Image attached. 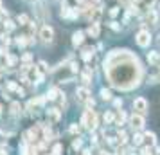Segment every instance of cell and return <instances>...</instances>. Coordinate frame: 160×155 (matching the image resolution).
Returning a JSON list of instances; mask_svg holds the SVG:
<instances>
[{"mask_svg":"<svg viewBox=\"0 0 160 155\" xmlns=\"http://www.w3.org/2000/svg\"><path fill=\"white\" fill-rule=\"evenodd\" d=\"M23 139H25V142H38L40 139H43V137H42V125L32 126L31 130H27L25 135H23Z\"/></svg>","mask_w":160,"mask_h":155,"instance_id":"277c9868","label":"cell"},{"mask_svg":"<svg viewBox=\"0 0 160 155\" xmlns=\"http://www.w3.org/2000/svg\"><path fill=\"white\" fill-rule=\"evenodd\" d=\"M131 139H133V144H135V146H140V144L144 142V135H142V133H135Z\"/></svg>","mask_w":160,"mask_h":155,"instance_id":"d6986e66","label":"cell"},{"mask_svg":"<svg viewBox=\"0 0 160 155\" xmlns=\"http://www.w3.org/2000/svg\"><path fill=\"white\" fill-rule=\"evenodd\" d=\"M45 72H47V65H45L43 61H40V63H38V74H40V76H43Z\"/></svg>","mask_w":160,"mask_h":155,"instance_id":"d4e9b609","label":"cell"},{"mask_svg":"<svg viewBox=\"0 0 160 155\" xmlns=\"http://www.w3.org/2000/svg\"><path fill=\"white\" fill-rule=\"evenodd\" d=\"M47 119H49L51 125H56L59 119H61V112H59L58 108H49V110H47Z\"/></svg>","mask_w":160,"mask_h":155,"instance_id":"30bf717a","label":"cell"},{"mask_svg":"<svg viewBox=\"0 0 160 155\" xmlns=\"http://www.w3.org/2000/svg\"><path fill=\"white\" fill-rule=\"evenodd\" d=\"M83 38H85V33H81V31L74 33V34H72V44H74V47H78V45L83 44Z\"/></svg>","mask_w":160,"mask_h":155,"instance_id":"9a60e30c","label":"cell"},{"mask_svg":"<svg viewBox=\"0 0 160 155\" xmlns=\"http://www.w3.org/2000/svg\"><path fill=\"white\" fill-rule=\"evenodd\" d=\"M81 146H83L81 139H79V137H76V139H74V142H72V148H74V150H79Z\"/></svg>","mask_w":160,"mask_h":155,"instance_id":"f1b7e54d","label":"cell"},{"mask_svg":"<svg viewBox=\"0 0 160 155\" xmlns=\"http://www.w3.org/2000/svg\"><path fill=\"white\" fill-rule=\"evenodd\" d=\"M113 119H115L117 125H124V123H126V119H128V116H126V112L119 110V112L115 114V117H113Z\"/></svg>","mask_w":160,"mask_h":155,"instance_id":"2e32d148","label":"cell"},{"mask_svg":"<svg viewBox=\"0 0 160 155\" xmlns=\"http://www.w3.org/2000/svg\"><path fill=\"white\" fill-rule=\"evenodd\" d=\"M81 125L85 126L87 130H90V132H95V128H97V125H99V119H97V114H95L94 110H85L83 112V117H81Z\"/></svg>","mask_w":160,"mask_h":155,"instance_id":"3957f363","label":"cell"},{"mask_svg":"<svg viewBox=\"0 0 160 155\" xmlns=\"http://www.w3.org/2000/svg\"><path fill=\"white\" fill-rule=\"evenodd\" d=\"M81 58L85 59V61H90V59L94 58V47H85L83 52H81Z\"/></svg>","mask_w":160,"mask_h":155,"instance_id":"5bb4252c","label":"cell"},{"mask_svg":"<svg viewBox=\"0 0 160 155\" xmlns=\"http://www.w3.org/2000/svg\"><path fill=\"white\" fill-rule=\"evenodd\" d=\"M104 123H106V125H110V123H112V121H113V114H112V112H106V114H104Z\"/></svg>","mask_w":160,"mask_h":155,"instance_id":"83f0119b","label":"cell"},{"mask_svg":"<svg viewBox=\"0 0 160 155\" xmlns=\"http://www.w3.org/2000/svg\"><path fill=\"white\" fill-rule=\"evenodd\" d=\"M81 80L88 85V83L92 81V70H90V69H88V70H85V72L81 74Z\"/></svg>","mask_w":160,"mask_h":155,"instance_id":"ffe728a7","label":"cell"},{"mask_svg":"<svg viewBox=\"0 0 160 155\" xmlns=\"http://www.w3.org/2000/svg\"><path fill=\"white\" fill-rule=\"evenodd\" d=\"M142 135H144V141L148 142V146H151V148H153L155 144H157V135H155L153 132H144Z\"/></svg>","mask_w":160,"mask_h":155,"instance_id":"7c38bea8","label":"cell"},{"mask_svg":"<svg viewBox=\"0 0 160 155\" xmlns=\"http://www.w3.org/2000/svg\"><path fill=\"white\" fill-rule=\"evenodd\" d=\"M130 125H131V128H133V130H142V128H144V125H146L142 114H137V112H135V114L130 117Z\"/></svg>","mask_w":160,"mask_h":155,"instance_id":"5b68a950","label":"cell"},{"mask_svg":"<svg viewBox=\"0 0 160 155\" xmlns=\"http://www.w3.org/2000/svg\"><path fill=\"white\" fill-rule=\"evenodd\" d=\"M148 61H149L151 65H158L160 63V52H157V51L148 52Z\"/></svg>","mask_w":160,"mask_h":155,"instance_id":"4fadbf2b","label":"cell"},{"mask_svg":"<svg viewBox=\"0 0 160 155\" xmlns=\"http://www.w3.org/2000/svg\"><path fill=\"white\" fill-rule=\"evenodd\" d=\"M99 23H90V27H88V34H90V36L92 38H97L99 36Z\"/></svg>","mask_w":160,"mask_h":155,"instance_id":"e0dca14e","label":"cell"},{"mask_svg":"<svg viewBox=\"0 0 160 155\" xmlns=\"http://www.w3.org/2000/svg\"><path fill=\"white\" fill-rule=\"evenodd\" d=\"M158 74H160V63H158Z\"/></svg>","mask_w":160,"mask_h":155,"instance_id":"f35d334b","label":"cell"},{"mask_svg":"<svg viewBox=\"0 0 160 155\" xmlns=\"http://www.w3.org/2000/svg\"><path fill=\"white\" fill-rule=\"evenodd\" d=\"M0 155H8V152L6 150H0Z\"/></svg>","mask_w":160,"mask_h":155,"instance_id":"d590c367","label":"cell"},{"mask_svg":"<svg viewBox=\"0 0 160 155\" xmlns=\"http://www.w3.org/2000/svg\"><path fill=\"white\" fill-rule=\"evenodd\" d=\"M40 38H42V42H43V44H51L52 38H54V31H52V27L43 25V27L40 29Z\"/></svg>","mask_w":160,"mask_h":155,"instance_id":"52a82bcc","label":"cell"},{"mask_svg":"<svg viewBox=\"0 0 160 155\" xmlns=\"http://www.w3.org/2000/svg\"><path fill=\"white\" fill-rule=\"evenodd\" d=\"M104 76L113 89L131 90L140 85L144 76L142 65L130 51H112L104 59Z\"/></svg>","mask_w":160,"mask_h":155,"instance_id":"6da1fadb","label":"cell"},{"mask_svg":"<svg viewBox=\"0 0 160 155\" xmlns=\"http://www.w3.org/2000/svg\"><path fill=\"white\" fill-rule=\"evenodd\" d=\"M11 114H13V116H18V114H22L20 103H11Z\"/></svg>","mask_w":160,"mask_h":155,"instance_id":"44dd1931","label":"cell"},{"mask_svg":"<svg viewBox=\"0 0 160 155\" xmlns=\"http://www.w3.org/2000/svg\"><path fill=\"white\" fill-rule=\"evenodd\" d=\"M0 9H2V0H0Z\"/></svg>","mask_w":160,"mask_h":155,"instance_id":"74e56055","label":"cell"},{"mask_svg":"<svg viewBox=\"0 0 160 155\" xmlns=\"http://www.w3.org/2000/svg\"><path fill=\"white\" fill-rule=\"evenodd\" d=\"M83 155H92V152L90 150H83Z\"/></svg>","mask_w":160,"mask_h":155,"instance_id":"e575fe53","label":"cell"},{"mask_svg":"<svg viewBox=\"0 0 160 155\" xmlns=\"http://www.w3.org/2000/svg\"><path fill=\"white\" fill-rule=\"evenodd\" d=\"M157 155H160V146H158V148H157Z\"/></svg>","mask_w":160,"mask_h":155,"instance_id":"8d00e7d4","label":"cell"},{"mask_svg":"<svg viewBox=\"0 0 160 155\" xmlns=\"http://www.w3.org/2000/svg\"><path fill=\"white\" fill-rule=\"evenodd\" d=\"M101 97L104 99V101H110V99H112V92H110V90H106V89H102L101 90Z\"/></svg>","mask_w":160,"mask_h":155,"instance_id":"603a6c76","label":"cell"},{"mask_svg":"<svg viewBox=\"0 0 160 155\" xmlns=\"http://www.w3.org/2000/svg\"><path fill=\"white\" fill-rule=\"evenodd\" d=\"M140 155H155V153H153V148L151 146H144L142 150H140Z\"/></svg>","mask_w":160,"mask_h":155,"instance_id":"484cf974","label":"cell"},{"mask_svg":"<svg viewBox=\"0 0 160 155\" xmlns=\"http://www.w3.org/2000/svg\"><path fill=\"white\" fill-rule=\"evenodd\" d=\"M137 44L140 45V47H148V45L151 44V34H149V31H138L137 33Z\"/></svg>","mask_w":160,"mask_h":155,"instance_id":"8992f818","label":"cell"},{"mask_svg":"<svg viewBox=\"0 0 160 155\" xmlns=\"http://www.w3.org/2000/svg\"><path fill=\"white\" fill-rule=\"evenodd\" d=\"M117 13H119V8H112V11H110V15H112V16H115Z\"/></svg>","mask_w":160,"mask_h":155,"instance_id":"d6a6232c","label":"cell"},{"mask_svg":"<svg viewBox=\"0 0 160 155\" xmlns=\"http://www.w3.org/2000/svg\"><path fill=\"white\" fill-rule=\"evenodd\" d=\"M68 132L72 133V135H79V132H81V126L74 123V125H70V128H68Z\"/></svg>","mask_w":160,"mask_h":155,"instance_id":"7402d4cb","label":"cell"},{"mask_svg":"<svg viewBox=\"0 0 160 155\" xmlns=\"http://www.w3.org/2000/svg\"><path fill=\"white\" fill-rule=\"evenodd\" d=\"M90 92H88V89H85V87H79V89L76 90V99H78V103H87L88 99H90Z\"/></svg>","mask_w":160,"mask_h":155,"instance_id":"9c48e42d","label":"cell"},{"mask_svg":"<svg viewBox=\"0 0 160 155\" xmlns=\"http://www.w3.org/2000/svg\"><path fill=\"white\" fill-rule=\"evenodd\" d=\"M76 63H65V65H59L54 69V80L56 81H61V83H68L72 81L74 78H76V74H78V69H76Z\"/></svg>","mask_w":160,"mask_h":155,"instance_id":"7a4b0ae2","label":"cell"},{"mask_svg":"<svg viewBox=\"0 0 160 155\" xmlns=\"http://www.w3.org/2000/svg\"><path fill=\"white\" fill-rule=\"evenodd\" d=\"M106 141H108V144H110V146H113V148L119 146V139H117V137H108Z\"/></svg>","mask_w":160,"mask_h":155,"instance_id":"4316f807","label":"cell"},{"mask_svg":"<svg viewBox=\"0 0 160 155\" xmlns=\"http://www.w3.org/2000/svg\"><path fill=\"white\" fill-rule=\"evenodd\" d=\"M18 22H22V25H27L29 20H27V16H25V15H20V16H18Z\"/></svg>","mask_w":160,"mask_h":155,"instance_id":"f546056e","label":"cell"},{"mask_svg":"<svg viewBox=\"0 0 160 155\" xmlns=\"http://www.w3.org/2000/svg\"><path fill=\"white\" fill-rule=\"evenodd\" d=\"M61 152H63V146H61V144H54L51 155H61Z\"/></svg>","mask_w":160,"mask_h":155,"instance_id":"cb8c5ba5","label":"cell"},{"mask_svg":"<svg viewBox=\"0 0 160 155\" xmlns=\"http://www.w3.org/2000/svg\"><path fill=\"white\" fill-rule=\"evenodd\" d=\"M22 61H23V63H29V61H31V54H25V56L22 58Z\"/></svg>","mask_w":160,"mask_h":155,"instance_id":"1f68e13d","label":"cell"},{"mask_svg":"<svg viewBox=\"0 0 160 155\" xmlns=\"http://www.w3.org/2000/svg\"><path fill=\"white\" fill-rule=\"evenodd\" d=\"M133 110L137 112V114H146L148 112V101H146L144 97H137L133 101Z\"/></svg>","mask_w":160,"mask_h":155,"instance_id":"ba28073f","label":"cell"},{"mask_svg":"<svg viewBox=\"0 0 160 155\" xmlns=\"http://www.w3.org/2000/svg\"><path fill=\"white\" fill-rule=\"evenodd\" d=\"M117 139H119V146H124L128 142V133L124 132V130H119L117 132Z\"/></svg>","mask_w":160,"mask_h":155,"instance_id":"ac0fdd59","label":"cell"},{"mask_svg":"<svg viewBox=\"0 0 160 155\" xmlns=\"http://www.w3.org/2000/svg\"><path fill=\"white\" fill-rule=\"evenodd\" d=\"M112 29L119 31V29H121V27H119V23H117V22H112Z\"/></svg>","mask_w":160,"mask_h":155,"instance_id":"836d02e7","label":"cell"},{"mask_svg":"<svg viewBox=\"0 0 160 155\" xmlns=\"http://www.w3.org/2000/svg\"><path fill=\"white\" fill-rule=\"evenodd\" d=\"M113 106L115 108H121L122 106V99H113Z\"/></svg>","mask_w":160,"mask_h":155,"instance_id":"4dcf8cb0","label":"cell"},{"mask_svg":"<svg viewBox=\"0 0 160 155\" xmlns=\"http://www.w3.org/2000/svg\"><path fill=\"white\" fill-rule=\"evenodd\" d=\"M43 103H45L43 97H36V99H32V101H31V103L27 105V108H29V112L32 114V116H34V114L38 112V108H40V106H42Z\"/></svg>","mask_w":160,"mask_h":155,"instance_id":"8fae6325","label":"cell"}]
</instances>
